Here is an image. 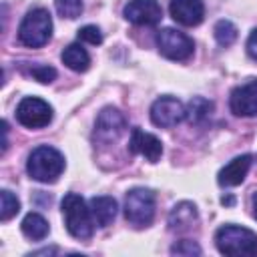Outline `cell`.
Wrapping results in <instances>:
<instances>
[{
	"instance_id": "obj_12",
	"label": "cell",
	"mask_w": 257,
	"mask_h": 257,
	"mask_svg": "<svg viewBox=\"0 0 257 257\" xmlns=\"http://www.w3.org/2000/svg\"><path fill=\"white\" fill-rule=\"evenodd\" d=\"M128 149L131 153L135 155H143L149 163H157L163 155V143L151 135V133H145L141 131L139 126L131 131V141H128Z\"/></svg>"
},
{
	"instance_id": "obj_11",
	"label": "cell",
	"mask_w": 257,
	"mask_h": 257,
	"mask_svg": "<svg viewBox=\"0 0 257 257\" xmlns=\"http://www.w3.org/2000/svg\"><path fill=\"white\" fill-rule=\"evenodd\" d=\"M163 10L157 0H131L124 6V18L137 26H153L161 20Z\"/></svg>"
},
{
	"instance_id": "obj_24",
	"label": "cell",
	"mask_w": 257,
	"mask_h": 257,
	"mask_svg": "<svg viewBox=\"0 0 257 257\" xmlns=\"http://www.w3.org/2000/svg\"><path fill=\"white\" fill-rule=\"evenodd\" d=\"M171 253H173V255H201V247H199L195 241L183 239V241H177V243L171 247Z\"/></svg>"
},
{
	"instance_id": "obj_18",
	"label": "cell",
	"mask_w": 257,
	"mask_h": 257,
	"mask_svg": "<svg viewBox=\"0 0 257 257\" xmlns=\"http://www.w3.org/2000/svg\"><path fill=\"white\" fill-rule=\"evenodd\" d=\"M62 62L68 68L76 70V72H84L88 68V64H90V56H88V52L80 44L74 42V44H68L62 50Z\"/></svg>"
},
{
	"instance_id": "obj_8",
	"label": "cell",
	"mask_w": 257,
	"mask_h": 257,
	"mask_svg": "<svg viewBox=\"0 0 257 257\" xmlns=\"http://www.w3.org/2000/svg\"><path fill=\"white\" fill-rule=\"evenodd\" d=\"M124 128H126V120H124L122 112L112 106H106L96 116L94 141L98 145H110V143L118 141V137L124 133Z\"/></svg>"
},
{
	"instance_id": "obj_21",
	"label": "cell",
	"mask_w": 257,
	"mask_h": 257,
	"mask_svg": "<svg viewBox=\"0 0 257 257\" xmlns=\"http://www.w3.org/2000/svg\"><path fill=\"white\" fill-rule=\"evenodd\" d=\"M20 211V201L16 195H12L8 189L0 191V221H10Z\"/></svg>"
},
{
	"instance_id": "obj_9",
	"label": "cell",
	"mask_w": 257,
	"mask_h": 257,
	"mask_svg": "<svg viewBox=\"0 0 257 257\" xmlns=\"http://www.w3.org/2000/svg\"><path fill=\"white\" fill-rule=\"evenodd\" d=\"M185 118V106L175 96H161L151 106V120L161 128L179 124Z\"/></svg>"
},
{
	"instance_id": "obj_22",
	"label": "cell",
	"mask_w": 257,
	"mask_h": 257,
	"mask_svg": "<svg viewBox=\"0 0 257 257\" xmlns=\"http://www.w3.org/2000/svg\"><path fill=\"white\" fill-rule=\"evenodd\" d=\"M56 12L62 18H78L82 12V0H54Z\"/></svg>"
},
{
	"instance_id": "obj_28",
	"label": "cell",
	"mask_w": 257,
	"mask_h": 257,
	"mask_svg": "<svg viewBox=\"0 0 257 257\" xmlns=\"http://www.w3.org/2000/svg\"><path fill=\"white\" fill-rule=\"evenodd\" d=\"M253 215H255V219H257V193L253 195Z\"/></svg>"
},
{
	"instance_id": "obj_20",
	"label": "cell",
	"mask_w": 257,
	"mask_h": 257,
	"mask_svg": "<svg viewBox=\"0 0 257 257\" xmlns=\"http://www.w3.org/2000/svg\"><path fill=\"white\" fill-rule=\"evenodd\" d=\"M213 34H215V40L219 46H231L235 40H237V28L233 22L229 20H219L213 28Z\"/></svg>"
},
{
	"instance_id": "obj_15",
	"label": "cell",
	"mask_w": 257,
	"mask_h": 257,
	"mask_svg": "<svg viewBox=\"0 0 257 257\" xmlns=\"http://www.w3.org/2000/svg\"><path fill=\"white\" fill-rule=\"evenodd\" d=\"M197 223V207L189 201L177 203L169 213V229L171 231H187Z\"/></svg>"
},
{
	"instance_id": "obj_17",
	"label": "cell",
	"mask_w": 257,
	"mask_h": 257,
	"mask_svg": "<svg viewBox=\"0 0 257 257\" xmlns=\"http://www.w3.org/2000/svg\"><path fill=\"white\" fill-rule=\"evenodd\" d=\"M22 233L32 239V241H42L48 233H50V227H48V221L38 215V213H28L24 219H22Z\"/></svg>"
},
{
	"instance_id": "obj_27",
	"label": "cell",
	"mask_w": 257,
	"mask_h": 257,
	"mask_svg": "<svg viewBox=\"0 0 257 257\" xmlns=\"http://www.w3.org/2000/svg\"><path fill=\"white\" fill-rule=\"evenodd\" d=\"M50 253H56V247H48V249H40V251H34L32 255H50Z\"/></svg>"
},
{
	"instance_id": "obj_26",
	"label": "cell",
	"mask_w": 257,
	"mask_h": 257,
	"mask_svg": "<svg viewBox=\"0 0 257 257\" xmlns=\"http://www.w3.org/2000/svg\"><path fill=\"white\" fill-rule=\"evenodd\" d=\"M247 52H249L251 58L257 60V28H255V30L249 34V38H247Z\"/></svg>"
},
{
	"instance_id": "obj_16",
	"label": "cell",
	"mask_w": 257,
	"mask_h": 257,
	"mask_svg": "<svg viewBox=\"0 0 257 257\" xmlns=\"http://www.w3.org/2000/svg\"><path fill=\"white\" fill-rule=\"evenodd\" d=\"M116 201L112 197H92L90 199V213L94 219V225L108 227L116 217Z\"/></svg>"
},
{
	"instance_id": "obj_7",
	"label": "cell",
	"mask_w": 257,
	"mask_h": 257,
	"mask_svg": "<svg viewBox=\"0 0 257 257\" xmlns=\"http://www.w3.org/2000/svg\"><path fill=\"white\" fill-rule=\"evenodd\" d=\"M157 46H159V52L171 60H187L191 54H193V40L185 34V32H179L175 28H163L159 30L157 34Z\"/></svg>"
},
{
	"instance_id": "obj_14",
	"label": "cell",
	"mask_w": 257,
	"mask_h": 257,
	"mask_svg": "<svg viewBox=\"0 0 257 257\" xmlns=\"http://www.w3.org/2000/svg\"><path fill=\"white\" fill-rule=\"evenodd\" d=\"M249 167H251V155H241V157H235L231 163H227L221 171H219V185L221 187H237L245 181L247 173H249Z\"/></svg>"
},
{
	"instance_id": "obj_23",
	"label": "cell",
	"mask_w": 257,
	"mask_h": 257,
	"mask_svg": "<svg viewBox=\"0 0 257 257\" xmlns=\"http://www.w3.org/2000/svg\"><path fill=\"white\" fill-rule=\"evenodd\" d=\"M30 74L38 82H42V84H48V82H52L56 78V70L52 66H48V64H36V66H32L30 68Z\"/></svg>"
},
{
	"instance_id": "obj_5",
	"label": "cell",
	"mask_w": 257,
	"mask_h": 257,
	"mask_svg": "<svg viewBox=\"0 0 257 257\" xmlns=\"http://www.w3.org/2000/svg\"><path fill=\"white\" fill-rule=\"evenodd\" d=\"M124 217L135 227H147L155 217V193L151 189H131L124 197Z\"/></svg>"
},
{
	"instance_id": "obj_19",
	"label": "cell",
	"mask_w": 257,
	"mask_h": 257,
	"mask_svg": "<svg viewBox=\"0 0 257 257\" xmlns=\"http://www.w3.org/2000/svg\"><path fill=\"white\" fill-rule=\"evenodd\" d=\"M211 110H213V102L211 100H207L203 96H193L191 102L185 108V116L189 118V122L199 124V122H203L211 114Z\"/></svg>"
},
{
	"instance_id": "obj_10",
	"label": "cell",
	"mask_w": 257,
	"mask_h": 257,
	"mask_svg": "<svg viewBox=\"0 0 257 257\" xmlns=\"http://www.w3.org/2000/svg\"><path fill=\"white\" fill-rule=\"evenodd\" d=\"M229 106L237 116H257V78L237 86L231 92Z\"/></svg>"
},
{
	"instance_id": "obj_2",
	"label": "cell",
	"mask_w": 257,
	"mask_h": 257,
	"mask_svg": "<svg viewBox=\"0 0 257 257\" xmlns=\"http://www.w3.org/2000/svg\"><path fill=\"white\" fill-rule=\"evenodd\" d=\"M62 217H64V225L66 231L80 241H86L92 237L94 231V219L90 209L86 207L84 199L76 193H68L62 199Z\"/></svg>"
},
{
	"instance_id": "obj_6",
	"label": "cell",
	"mask_w": 257,
	"mask_h": 257,
	"mask_svg": "<svg viewBox=\"0 0 257 257\" xmlns=\"http://www.w3.org/2000/svg\"><path fill=\"white\" fill-rule=\"evenodd\" d=\"M16 118L26 128H42L52 120V106L38 96H26L16 106Z\"/></svg>"
},
{
	"instance_id": "obj_3",
	"label": "cell",
	"mask_w": 257,
	"mask_h": 257,
	"mask_svg": "<svg viewBox=\"0 0 257 257\" xmlns=\"http://www.w3.org/2000/svg\"><path fill=\"white\" fill-rule=\"evenodd\" d=\"M26 171L38 183H54L64 171V157L56 149L40 145L30 153Z\"/></svg>"
},
{
	"instance_id": "obj_25",
	"label": "cell",
	"mask_w": 257,
	"mask_h": 257,
	"mask_svg": "<svg viewBox=\"0 0 257 257\" xmlns=\"http://www.w3.org/2000/svg\"><path fill=\"white\" fill-rule=\"evenodd\" d=\"M78 38L84 40V42H88V44H94V46L102 42V34H100V30H98L96 26H92V24L82 26V28L78 30Z\"/></svg>"
},
{
	"instance_id": "obj_13",
	"label": "cell",
	"mask_w": 257,
	"mask_h": 257,
	"mask_svg": "<svg viewBox=\"0 0 257 257\" xmlns=\"http://www.w3.org/2000/svg\"><path fill=\"white\" fill-rule=\"evenodd\" d=\"M171 16L183 26H197L205 18L203 0H171Z\"/></svg>"
},
{
	"instance_id": "obj_4",
	"label": "cell",
	"mask_w": 257,
	"mask_h": 257,
	"mask_svg": "<svg viewBox=\"0 0 257 257\" xmlns=\"http://www.w3.org/2000/svg\"><path fill=\"white\" fill-rule=\"evenodd\" d=\"M52 36V18L46 8H32L18 26V40L28 48L44 46Z\"/></svg>"
},
{
	"instance_id": "obj_1",
	"label": "cell",
	"mask_w": 257,
	"mask_h": 257,
	"mask_svg": "<svg viewBox=\"0 0 257 257\" xmlns=\"http://www.w3.org/2000/svg\"><path fill=\"white\" fill-rule=\"evenodd\" d=\"M217 249L229 257H253L257 255V235L239 225H223L215 233Z\"/></svg>"
}]
</instances>
